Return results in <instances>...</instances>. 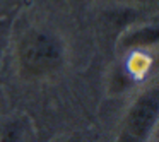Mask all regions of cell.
I'll return each instance as SVG.
<instances>
[{
	"mask_svg": "<svg viewBox=\"0 0 159 142\" xmlns=\"http://www.w3.org/2000/svg\"><path fill=\"white\" fill-rule=\"evenodd\" d=\"M159 39V28L152 24H132L116 36L118 52H147L154 48Z\"/></svg>",
	"mask_w": 159,
	"mask_h": 142,
	"instance_id": "obj_3",
	"label": "cell"
},
{
	"mask_svg": "<svg viewBox=\"0 0 159 142\" xmlns=\"http://www.w3.org/2000/svg\"><path fill=\"white\" fill-rule=\"evenodd\" d=\"M17 70L28 80H41L62 70L67 45L58 33L48 28H33L24 33L16 50Z\"/></svg>",
	"mask_w": 159,
	"mask_h": 142,
	"instance_id": "obj_1",
	"label": "cell"
},
{
	"mask_svg": "<svg viewBox=\"0 0 159 142\" xmlns=\"http://www.w3.org/2000/svg\"><path fill=\"white\" fill-rule=\"evenodd\" d=\"M156 2H157V0H116V4L127 5V7H134V9L145 7V5H152V4H156Z\"/></svg>",
	"mask_w": 159,
	"mask_h": 142,
	"instance_id": "obj_5",
	"label": "cell"
},
{
	"mask_svg": "<svg viewBox=\"0 0 159 142\" xmlns=\"http://www.w3.org/2000/svg\"><path fill=\"white\" fill-rule=\"evenodd\" d=\"M159 121V87L144 89L128 104L115 142H151Z\"/></svg>",
	"mask_w": 159,
	"mask_h": 142,
	"instance_id": "obj_2",
	"label": "cell"
},
{
	"mask_svg": "<svg viewBox=\"0 0 159 142\" xmlns=\"http://www.w3.org/2000/svg\"><path fill=\"white\" fill-rule=\"evenodd\" d=\"M84 142H91V140H84Z\"/></svg>",
	"mask_w": 159,
	"mask_h": 142,
	"instance_id": "obj_7",
	"label": "cell"
},
{
	"mask_svg": "<svg viewBox=\"0 0 159 142\" xmlns=\"http://www.w3.org/2000/svg\"><path fill=\"white\" fill-rule=\"evenodd\" d=\"M63 142H84L80 135H70V137L63 139Z\"/></svg>",
	"mask_w": 159,
	"mask_h": 142,
	"instance_id": "obj_6",
	"label": "cell"
},
{
	"mask_svg": "<svg viewBox=\"0 0 159 142\" xmlns=\"http://www.w3.org/2000/svg\"><path fill=\"white\" fill-rule=\"evenodd\" d=\"M21 140V125L11 121L0 132V142H19Z\"/></svg>",
	"mask_w": 159,
	"mask_h": 142,
	"instance_id": "obj_4",
	"label": "cell"
}]
</instances>
